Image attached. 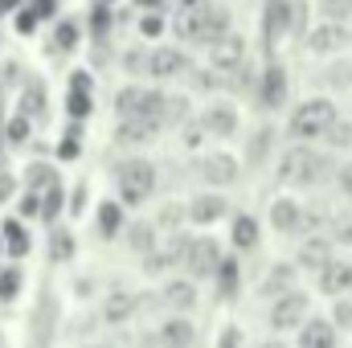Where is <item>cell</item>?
<instances>
[{"mask_svg": "<svg viewBox=\"0 0 352 348\" xmlns=\"http://www.w3.org/2000/svg\"><path fill=\"white\" fill-rule=\"evenodd\" d=\"M336 119H340V111H336L332 98H307V102H299V107L291 111L287 131H291L295 140H320V135H328V127H332Z\"/></svg>", "mask_w": 352, "mask_h": 348, "instance_id": "obj_1", "label": "cell"}, {"mask_svg": "<svg viewBox=\"0 0 352 348\" xmlns=\"http://www.w3.org/2000/svg\"><path fill=\"white\" fill-rule=\"evenodd\" d=\"M324 173H328V160H324L320 152H311L307 144L287 148L283 160H278V176H283L287 184H316Z\"/></svg>", "mask_w": 352, "mask_h": 348, "instance_id": "obj_2", "label": "cell"}, {"mask_svg": "<svg viewBox=\"0 0 352 348\" xmlns=\"http://www.w3.org/2000/svg\"><path fill=\"white\" fill-rule=\"evenodd\" d=\"M115 184H119V201L123 205H144L156 193V168L148 160H127V164H119Z\"/></svg>", "mask_w": 352, "mask_h": 348, "instance_id": "obj_3", "label": "cell"}, {"mask_svg": "<svg viewBox=\"0 0 352 348\" xmlns=\"http://www.w3.org/2000/svg\"><path fill=\"white\" fill-rule=\"evenodd\" d=\"M307 324V295L303 291H283L270 303V328L274 332H295Z\"/></svg>", "mask_w": 352, "mask_h": 348, "instance_id": "obj_4", "label": "cell"}, {"mask_svg": "<svg viewBox=\"0 0 352 348\" xmlns=\"http://www.w3.org/2000/svg\"><path fill=\"white\" fill-rule=\"evenodd\" d=\"M180 262H184V270H188L192 279H209V274H217V266H221V250H217L213 238H188Z\"/></svg>", "mask_w": 352, "mask_h": 348, "instance_id": "obj_5", "label": "cell"}, {"mask_svg": "<svg viewBox=\"0 0 352 348\" xmlns=\"http://www.w3.org/2000/svg\"><path fill=\"white\" fill-rule=\"evenodd\" d=\"M349 41H352L349 21H328V17H324L316 29H307V50H311V54H340Z\"/></svg>", "mask_w": 352, "mask_h": 348, "instance_id": "obj_6", "label": "cell"}, {"mask_svg": "<svg viewBox=\"0 0 352 348\" xmlns=\"http://www.w3.org/2000/svg\"><path fill=\"white\" fill-rule=\"evenodd\" d=\"M164 127L160 115H148V111H135V115H119V127H115V140L119 144H148L156 140V131Z\"/></svg>", "mask_w": 352, "mask_h": 348, "instance_id": "obj_7", "label": "cell"}, {"mask_svg": "<svg viewBox=\"0 0 352 348\" xmlns=\"http://www.w3.org/2000/svg\"><path fill=\"white\" fill-rule=\"evenodd\" d=\"M295 29V4L291 0H266L263 8V37L266 45H274L283 33H291Z\"/></svg>", "mask_w": 352, "mask_h": 348, "instance_id": "obj_8", "label": "cell"}, {"mask_svg": "<svg viewBox=\"0 0 352 348\" xmlns=\"http://www.w3.org/2000/svg\"><path fill=\"white\" fill-rule=\"evenodd\" d=\"M184 246H188V238H180V234H164V238H156V246L148 250V274H160V270H173L176 262L184 259Z\"/></svg>", "mask_w": 352, "mask_h": 348, "instance_id": "obj_9", "label": "cell"}, {"mask_svg": "<svg viewBox=\"0 0 352 348\" xmlns=\"http://www.w3.org/2000/svg\"><path fill=\"white\" fill-rule=\"evenodd\" d=\"M184 70H188V54L184 50L160 45V50L148 54V74H156V78H180Z\"/></svg>", "mask_w": 352, "mask_h": 348, "instance_id": "obj_10", "label": "cell"}, {"mask_svg": "<svg viewBox=\"0 0 352 348\" xmlns=\"http://www.w3.org/2000/svg\"><path fill=\"white\" fill-rule=\"evenodd\" d=\"M242 58H246V41H242L238 33H226V37L213 41V66H217V70L234 74V70L242 66Z\"/></svg>", "mask_w": 352, "mask_h": 348, "instance_id": "obj_11", "label": "cell"}, {"mask_svg": "<svg viewBox=\"0 0 352 348\" xmlns=\"http://www.w3.org/2000/svg\"><path fill=\"white\" fill-rule=\"evenodd\" d=\"M258 98H263L266 111H278V107L287 102V70H283V66H266V70H263Z\"/></svg>", "mask_w": 352, "mask_h": 348, "instance_id": "obj_12", "label": "cell"}, {"mask_svg": "<svg viewBox=\"0 0 352 348\" xmlns=\"http://www.w3.org/2000/svg\"><path fill=\"white\" fill-rule=\"evenodd\" d=\"M201 180H209V184H234V180H238V160L226 156V152L205 156V160H201Z\"/></svg>", "mask_w": 352, "mask_h": 348, "instance_id": "obj_13", "label": "cell"}, {"mask_svg": "<svg viewBox=\"0 0 352 348\" xmlns=\"http://www.w3.org/2000/svg\"><path fill=\"white\" fill-rule=\"evenodd\" d=\"M299 221H303V205H299V201L278 197V201L270 205V226H274L278 234H299Z\"/></svg>", "mask_w": 352, "mask_h": 348, "instance_id": "obj_14", "label": "cell"}, {"mask_svg": "<svg viewBox=\"0 0 352 348\" xmlns=\"http://www.w3.org/2000/svg\"><path fill=\"white\" fill-rule=\"evenodd\" d=\"M201 123L209 127V135L230 140V135L238 131V111H234V107H226V102H217V107H209V111L201 115Z\"/></svg>", "mask_w": 352, "mask_h": 348, "instance_id": "obj_15", "label": "cell"}, {"mask_svg": "<svg viewBox=\"0 0 352 348\" xmlns=\"http://www.w3.org/2000/svg\"><path fill=\"white\" fill-rule=\"evenodd\" d=\"M299 348H336V324L332 320H307L299 328Z\"/></svg>", "mask_w": 352, "mask_h": 348, "instance_id": "obj_16", "label": "cell"}, {"mask_svg": "<svg viewBox=\"0 0 352 348\" xmlns=\"http://www.w3.org/2000/svg\"><path fill=\"white\" fill-rule=\"evenodd\" d=\"M184 217L192 221V226H213L217 217H226V197H197L188 209H184Z\"/></svg>", "mask_w": 352, "mask_h": 348, "instance_id": "obj_17", "label": "cell"}, {"mask_svg": "<svg viewBox=\"0 0 352 348\" xmlns=\"http://www.w3.org/2000/svg\"><path fill=\"white\" fill-rule=\"evenodd\" d=\"M320 291L324 295H344V291H352V266L349 262H328L324 270H320Z\"/></svg>", "mask_w": 352, "mask_h": 348, "instance_id": "obj_18", "label": "cell"}, {"mask_svg": "<svg viewBox=\"0 0 352 348\" xmlns=\"http://www.w3.org/2000/svg\"><path fill=\"white\" fill-rule=\"evenodd\" d=\"M328 262H332V242H328V238L311 234V238L299 246V266H307V270H324Z\"/></svg>", "mask_w": 352, "mask_h": 348, "instance_id": "obj_19", "label": "cell"}, {"mask_svg": "<svg viewBox=\"0 0 352 348\" xmlns=\"http://www.w3.org/2000/svg\"><path fill=\"white\" fill-rule=\"evenodd\" d=\"M160 299H164L173 312H188V307H197V287H192V279H176V283H168V287L160 291Z\"/></svg>", "mask_w": 352, "mask_h": 348, "instance_id": "obj_20", "label": "cell"}, {"mask_svg": "<svg viewBox=\"0 0 352 348\" xmlns=\"http://www.w3.org/2000/svg\"><path fill=\"white\" fill-rule=\"evenodd\" d=\"M226 25H230V17H226V8H213V4H205V12H201V33H197V41H217V37H226Z\"/></svg>", "mask_w": 352, "mask_h": 348, "instance_id": "obj_21", "label": "cell"}, {"mask_svg": "<svg viewBox=\"0 0 352 348\" xmlns=\"http://www.w3.org/2000/svg\"><path fill=\"white\" fill-rule=\"evenodd\" d=\"M192 340H197V332H192L188 320H168L160 328V345L164 348H192Z\"/></svg>", "mask_w": 352, "mask_h": 348, "instance_id": "obj_22", "label": "cell"}, {"mask_svg": "<svg viewBox=\"0 0 352 348\" xmlns=\"http://www.w3.org/2000/svg\"><path fill=\"white\" fill-rule=\"evenodd\" d=\"M238 283H242L238 259H221V266H217V291H221V299H234L238 295Z\"/></svg>", "mask_w": 352, "mask_h": 348, "instance_id": "obj_23", "label": "cell"}, {"mask_svg": "<svg viewBox=\"0 0 352 348\" xmlns=\"http://www.w3.org/2000/svg\"><path fill=\"white\" fill-rule=\"evenodd\" d=\"M123 230V205L119 201H102L98 205V234L102 238H115Z\"/></svg>", "mask_w": 352, "mask_h": 348, "instance_id": "obj_24", "label": "cell"}, {"mask_svg": "<svg viewBox=\"0 0 352 348\" xmlns=\"http://www.w3.org/2000/svg\"><path fill=\"white\" fill-rule=\"evenodd\" d=\"M230 238H234L238 250H254V246H258V221H254L250 213L234 217V234H230Z\"/></svg>", "mask_w": 352, "mask_h": 348, "instance_id": "obj_25", "label": "cell"}, {"mask_svg": "<svg viewBox=\"0 0 352 348\" xmlns=\"http://www.w3.org/2000/svg\"><path fill=\"white\" fill-rule=\"evenodd\" d=\"M291 283H295V270L287 262H278V266H270V274L263 279V295H283V291H291Z\"/></svg>", "mask_w": 352, "mask_h": 348, "instance_id": "obj_26", "label": "cell"}, {"mask_svg": "<svg viewBox=\"0 0 352 348\" xmlns=\"http://www.w3.org/2000/svg\"><path fill=\"white\" fill-rule=\"evenodd\" d=\"M131 312H135V299H131V295H111V299H107V307H102V320L119 324V320H127Z\"/></svg>", "mask_w": 352, "mask_h": 348, "instance_id": "obj_27", "label": "cell"}, {"mask_svg": "<svg viewBox=\"0 0 352 348\" xmlns=\"http://www.w3.org/2000/svg\"><path fill=\"white\" fill-rule=\"evenodd\" d=\"M324 83L332 90H349L352 87V62H332V66L324 70Z\"/></svg>", "mask_w": 352, "mask_h": 348, "instance_id": "obj_28", "label": "cell"}, {"mask_svg": "<svg viewBox=\"0 0 352 348\" xmlns=\"http://www.w3.org/2000/svg\"><path fill=\"white\" fill-rule=\"evenodd\" d=\"M152 234H156V226H148V221L131 226V230H127V242H131V250H144V254H148V250L156 246V238H152Z\"/></svg>", "mask_w": 352, "mask_h": 348, "instance_id": "obj_29", "label": "cell"}, {"mask_svg": "<svg viewBox=\"0 0 352 348\" xmlns=\"http://www.w3.org/2000/svg\"><path fill=\"white\" fill-rule=\"evenodd\" d=\"M90 107H94V94H90V90H78V87L70 90V98H66V111H70L74 119H87Z\"/></svg>", "mask_w": 352, "mask_h": 348, "instance_id": "obj_30", "label": "cell"}, {"mask_svg": "<svg viewBox=\"0 0 352 348\" xmlns=\"http://www.w3.org/2000/svg\"><path fill=\"white\" fill-rule=\"evenodd\" d=\"M62 201H66L62 184H50V193H45V201H41V217H45V221H54V217L62 213Z\"/></svg>", "mask_w": 352, "mask_h": 348, "instance_id": "obj_31", "label": "cell"}, {"mask_svg": "<svg viewBox=\"0 0 352 348\" xmlns=\"http://www.w3.org/2000/svg\"><path fill=\"white\" fill-rule=\"evenodd\" d=\"M4 238H8V250L21 259L25 250H29V238H25V230H21V221H4Z\"/></svg>", "mask_w": 352, "mask_h": 348, "instance_id": "obj_32", "label": "cell"}, {"mask_svg": "<svg viewBox=\"0 0 352 348\" xmlns=\"http://www.w3.org/2000/svg\"><path fill=\"white\" fill-rule=\"evenodd\" d=\"M332 148H352V123L349 119H336L332 127H328V135H324Z\"/></svg>", "mask_w": 352, "mask_h": 348, "instance_id": "obj_33", "label": "cell"}, {"mask_svg": "<svg viewBox=\"0 0 352 348\" xmlns=\"http://www.w3.org/2000/svg\"><path fill=\"white\" fill-rule=\"evenodd\" d=\"M320 12L328 21H352V0H320Z\"/></svg>", "mask_w": 352, "mask_h": 348, "instance_id": "obj_34", "label": "cell"}, {"mask_svg": "<svg viewBox=\"0 0 352 348\" xmlns=\"http://www.w3.org/2000/svg\"><path fill=\"white\" fill-rule=\"evenodd\" d=\"M266 152H270V131H258V135L250 140V152H246V160H250V164H263Z\"/></svg>", "mask_w": 352, "mask_h": 348, "instance_id": "obj_35", "label": "cell"}, {"mask_svg": "<svg viewBox=\"0 0 352 348\" xmlns=\"http://www.w3.org/2000/svg\"><path fill=\"white\" fill-rule=\"evenodd\" d=\"M205 131H209V127H205L201 119L184 123V144H188V148H201V144H205Z\"/></svg>", "mask_w": 352, "mask_h": 348, "instance_id": "obj_36", "label": "cell"}, {"mask_svg": "<svg viewBox=\"0 0 352 348\" xmlns=\"http://www.w3.org/2000/svg\"><path fill=\"white\" fill-rule=\"evenodd\" d=\"M140 33H144V37H160V33H164V17H160V12H148V17L140 21Z\"/></svg>", "mask_w": 352, "mask_h": 348, "instance_id": "obj_37", "label": "cell"}, {"mask_svg": "<svg viewBox=\"0 0 352 348\" xmlns=\"http://www.w3.org/2000/svg\"><path fill=\"white\" fill-rule=\"evenodd\" d=\"M74 41H78V25H74V21H62V25H58V45L70 50Z\"/></svg>", "mask_w": 352, "mask_h": 348, "instance_id": "obj_38", "label": "cell"}, {"mask_svg": "<svg viewBox=\"0 0 352 348\" xmlns=\"http://www.w3.org/2000/svg\"><path fill=\"white\" fill-rule=\"evenodd\" d=\"M332 324H336V328H352V303L336 299V307H332Z\"/></svg>", "mask_w": 352, "mask_h": 348, "instance_id": "obj_39", "label": "cell"}, {"mask_svg": "<svg viewBox=\"0 0 352 348\" xmlns=\"http://www.w3.org/2000/svg\"><path fill=\"white\" fill-rule=\"evenodd\" d=\"M16 295V270H0V299Z\"/></svg>", "mask_w": 352, "mask_h": 348, "instance_id": "obj_40", "label": "cell"}, {"mask_svg": "<svg viewBox=\"0 0 352 348\" xmlns=\"http://www.w3.org/2000/svg\"><path fill=\"white\" fill-rule=\"evenodd\" d=\"M37 205H41V201H37V193H25V197H21V205H16V209H21V217H37V213H41V209H37Z\"/></svg>", "mask_w": 352, "mask_h": 348, "instance_id": "obj_41", "label": "cell"}, {"mask_svg": "<svg viewBox=\"0 0 352 348\" xmlns=\"http://www.w3.org/2000/svg\"><path fill=\"white\" fill-rule=\"evenodd\" d=\"M29 184H33V188H37V184H54V176H50L45 164H33V168H29Z\"/></svg>", "mask_w": 352, "mask_h": 348, "instance_id": "obj_42", "label": "cell"}, {"mask_svg": "<svg viewBox=\"0 0 352 348\" xmlns=\"http://www.w3.org/2000/svg\"><path fill=\"white\" fill-rule=\"evenodd\" d=\"M90 25H94V33H98V37L107 33V25H111V17H107V8H102V4H98V8L90 12Z\"/></svg>", "mask_w": 352, "mask_h": 348, "instance_id": "obj_43", "label": "cell"}, {"mask_svg": "<svg viewBox=\"0 0 352 348\" xmlns=\"http://www.w3.org/2000/svg\"><path fill=\"white\" fill-rule=\"evenodd\" d=\"M25 135H29V119L21 115V119H12V123H8V140H16V144H21Z\"/></svg>", "mask_w": 352, "mask_h": 348, "instance_id": "obj_44", "label": "cell"}, {"mask_svg": "<svg viewBox=\"0 0 352 348\" xmlns=\"http://www.w3.org/2000/svg\"><path fill=\"white\" fill-rule=\"evenodd\" d=\"M238 345H242V332H238V328H226L221 340H217V348H238Z\"/></svg>", "mask_w": 352, "mask_h": 348, "instance_id": "obj_45", "label": "cell"}, {"mask_svg": "<svg viewBox=\"0 0 352 348\" xmlns=\"http://www.w3.org/2000/svg\"><path fill=\"white\" fill-rule=\"evenodd\" d=\"M29 111H33V115L41 111V87H33V94L25 90V115H29Z\"/></svg>", "mask_w": 352, "mask_h": 348, "instance_id": "obj_46", "label": "cell"}, {"mask_svg": "<svg viewBox=\"0 0 352 348\" xmlns=\"http://www.w3.org/2000/svg\"><path fill=\"white\" fill-rule=\"evenodd\" d=\"M336 184H340V193H349V197H352V160L344 164V168H340V176H336Z\"/></svg>", "mask_w": 352, "mask_h": 348, "instance_id": "obj_47", "label": "cell"}, {"mask_svg": "<svg viewBox=\"0 0 352 348\" xmlns=\"http://www.w3.org/2000/svg\"><path fill=\"white\" fill-rule=\"evenodd\" d=\"M33 25H37V12H29V8H25V12L16 17V29H21V33H33Z\"/></svg>", "mask_w": 352, "mask_h": 348, "instance_id": "obj_48", "label": "cell"}, {"mask_svg": "<svg viewBox=\"0 0 352 348\" xmlns=\"http://www.w3.org/2000/svg\"><path fill=\"white\" fill-rule=\"evenodd\" d=\"M33 12H37V17H54V0H37Z\"/></svg>", "mask_w": 352, "mask_h": 348, "instance_id": "obj_49", "label": "cell"}, {"mask_svg": "<svg viewBox=\"0 0 352 348\" xmlns=\"http://www.w3.org/2000/svg\"><path fill=\"white\" fill-rule=\"evenodd\" d=\"M8 197H12V180H8V176H0V205H4Z\"/></svg>", "mask_w": 352, "mask_h": 348, "instance_id": "obj_50", "label": "cell"}, {"mask_svg": "<svg viewBox=\"0 0 352 348\" xmlns=\"http://www.w3.org/2000/svg\"><path fill=\"white\" fill-rule=\"evenodd\" d=\"M176 217H180V209H164V213H160V226H173Z\"/></svg>", "mask_w": 352, "mask_h": 348, "instance_id": "obj_51", "label": "cell"}, {"mask_svg": "<svg viewBox=\"0 0 352 348\" xmlns=\"http://www.w3.org/2000/svg\"><path fill=\"white\" fill-rule=\"evenodd\" d=\"M12 4H16V0H0V12H4V8H12Z\"/></svg>", "mask_w": 352, "mask_h": 348, "instance_id": "obj_52", "label": "cell"}, {"mask_svg": "<svg viewBox=\"0 0 352 348\" xmlns=\"http://www.w3.org/2000/svg\"><path fill=\"white\" fill-rule=\"evenodd\" d=\"M263 348H283V345H278V340H266V345Z\"/></svg>", "mask_w": 352, "mask_h": 348, "instance_id": "obj_53", "label": "cell"}, {"mask_svg": "<svg viewBox=\"0 0 352 348\" xmlns=\"http://www.w3.org/2000/svg\"><path fill=\"white\" fill-rule=\"evenodd\" d=\"M140 4H160V0H140Z\"/></svg>", "mask_w": 352, "mask_h": 348, "instance_id": "obj_54", "label": "cell"}, {"mask_svg": "<svg viewBox=\"0 0 352 348\" xmlns=\"http://www.w3.org/2000/svg\"><path fill=\"white\" fill-rule=\"evenodd\" d=\"M192 4H197V0H184V8H192Z\"/></svg>", "mask_w": 352, "mask_h": 348, "instance_id": "obj_55", "label": "cell"}, {"mask_svg": "<svg viewBox=\"0 0 352 348\" xmlns=\"http://www.w3.org/2000/svg\"><path fill=\"white\" fill-rule=\"evenodd\" d=\"M87 348H111V345H87Z\"/></svg>", "mask_w": 352, "mask_h": 348, "instance_id": "obj_56", "label": "cell"}]
</instances>
